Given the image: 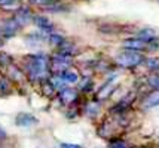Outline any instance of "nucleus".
Segmentation results:
<instances>
[{
  "instance_id": "obj_17",
  "label": "nucleus",
  "mask_w": 159,
  "mask_h": 148,
  "mask_svg": "<svg viewBox=\"0 0 159 148\" xmlns=\"http://www.w3.org/2000/svg\"><path fill=\"white\" fill-rule=\"evenodd\" d=\"M62 74V77L67 80V83H77L79 82V76H77V73L76 71H64V73H61Z\"/></svg>"
},
{
  "instance_id": "obj_25",
  "label": "nucleus",
  "mask_w": 159,
  "mask_h": 148,
  "mask_svg": "<svg viewBox=\"0 0 159 148\" xmlns=\"http://www.w3.org/2000/svg\"><path fill=\"white\" fill-rule=\"evenodd\" d=\"M5 136H6V133H5V130H3V129H0V139H3Z\"/></svg>"
},
{
  "instance_id": "obj_8",
  "label": "nucleus",
  "mask_w": 159,
  "mask_h": 148,
  "mask_svg": "<svg viewBox=\"0 0 159 148\" xmlns=\"http://www.w3.org/2000/svg\"><path fill=\"white\" fill-rule=\"evenodd\" d=\"M143 107L146 110L159 107V91H152L149 95H146V98L143 99Z\"/></svg>"
},
{
  "instance_id": "obj_28",
  "label": "nucleus",
  "mask_w": 159,
  "mask_h": 148,
  "mask_svg": "<svg viewBox=\"0 0 159 148\" xmlns=\"http://www.w3.org/2000/svg\"><path fill=\"white\" fill-rule=\"evenodd\" d=\"M0 148H2V147H0Z\"/></svg>"
},
{
  "instance_id": "obj_9",
  "label": "nucleus",
  "mask_w": 159,
  "mask_h": 148,
  "mask_svg": "<svg viewBox=\"0 0 159 148\" xmlns=\"http://www.w3.org/2000/svg\"><path fill=\"white\" fill-rule=\"evenodd\" d=\"M60 99H61L64 104H71L77 99V93L75 89H70V87H64L60 91Z\"/></svg>"
},
{
  "instance_id": "obj_27",
  "label": "nucleus",
  "mask_w": 159,
  "mask_h": 148,
  "mask_svg": "<svg viewBox=\"0 0 159 148\" xmlns=\"http://www.w3.org/2000/svg\"><path fill=\"white\" fill-rule=\"evenodd\" d=\"M3 44H5V42H3V40H2V39H0V49H2V48H3Z\"/></svg>"
},
{
  "instance_id": "obj_4",
  "label": "nucleus",
  "mask_w": 159,
  "mask_h": 148,
  "mask_svg": "<svg viewBox=\"0 0 159 148\" xmlns=\"http://www.w3.org/2000/svg\"><path fill=\"white\" fill-rule=\"evenodd\" d=\"M122 46H124V49L126 50H135V52H143V50H147V43L144 40H141L139 39L137 36H134V37H126L124 42H122Z\"/></svg>"
},
{
  "instance_id": "obj_20",
  "label": "nucleus",
  "mask_w": 159,
  "mask_h": 148,
  "mask_svg": "<svg viewBox=\"0 0 159 148\" xmlns=\"http://www.w3.org/2000/svg\"><path fill=\"white\" fill-rule=\"evenodd\" d=\"M98 111H100V107H98L97 102H92V104H89V105H88V108H86V113H88V116H91V117L97 116Z\"/></svg>"
},
{
  "instance_id": "obj_15",
  "label": "nucleus",
  "mask_w": 159,
  "mask_h": 148,
  "mask_svg": "<svg viewBox=\"0 0 159 148\" xmlns=\"http://www.w3.org/2000/svg\"><path fill=\"white\" fill-rule=\"evenodd\" d=\"M18 19L21 21V24L24 25L25 22L30 21V18H31V12H30V9H25V7H22V9H20L18 11V14L15 15Z\"/></svg>"
},
{
  "instance_id": "obj_1",
  "label": "nucleus",
  "mask_w": 159,
  "mask_h": 148,
  "mask_svg": "<svg viewBox=\"0 0 159 148\" xmlns=\"http://www.w3.org/2000/svg\"><path fill=\"white\" fill-rule=\"evenodd\" d=\"M49 71V61L43 55H31L25 62V73L33 80H42Z\"/></svg>"
},
{
  "instance_id": "obj_10",
  "label": "nucleus",
  "mask_w": 159,
  "mask_h": 148,
  "mask_svg": "<svg viewBox=\"0 0 159 148\" xmlns=\"http://www.w3.org/2000/svg\"><path fill=\"white\" fill-rule=\"evenodd\" d=\"M116 89V85L113 83V80H109V82H106V85L101 86V89L98 91V99H106V98H109L111 93H113V91Z\"/></svg>"
},
{
  "instance_id": "obj_22",
  "label": "nucleus",
  "mask_w": 159,
  "mask_h": 148,
  "mask_svg": "<svg viewBox=\"0 0 159 148\" xmlns=\"http://www.w3.org/2000/svg\"><path fill=\"white\" fill-rule=\"evenodd\" d=\"M11 92V86L7 85L6 80H2L0 78V93H3V95H6Z\"/></svg>"
},
{
  "instance_id": "obj_7",
  "label": "nucleus",
  "mask_w": 159,
  "mask_h": 148,
  "mask_svg": "<svg viewBox=\"0 0 159 148\" xmlns=\"http://www.w3.org/2000/svg\"><path fill=\"white\" fill-rule=\"evenodd\" d=\"M15 123L18 125V126H33L37 123V119H36L34 116H31V114L28 113H20L16 116V119H15Z\"/></svg>"
},
{
  "instance_id": "obj_24",
  "label": "nucleus",
  "mask_w": 159,
  "mask_h": 148,
  "mask_svg": "<svg viewBox=\"0 0 159 148\" xmlns=\"http://www.w3.org/2000/svg\"><path fill=\"white\" fill-rule=\"evenodd\" d=\"M33 2L37 5H54V3H57V0H33Z\"/></svg>"
},
{
  "instance_id": "obj_14",
  "label": "nucleus",
  "mask_w": 159,
  "mask_h": 148,
  "mask_svg": "<svg viewBox=\"0 0 159 148\" xmlns=\"http://www.w3.org/2000/svg\"><path fill=\"white\" fill-rule=\"evenodd\" d=\"M58 48H60V52H61V53H64V55H69V57H71L73 53H76V52H77L76 46H75L73 43L66 42V40H64V42H62Z\"/></svg>"
},
{
  "instance_id": "obj_26",
  "label": "nucleus",
  "mask_w": 159,
  "mask_h": 148,
  "mask_svg": "<svg viewBox=\"0 0 159 148\" xmlns=\"http://www.w3.org/2000/svg\"><path fill=\"white\" fill-rule=\"evenodd\" d=\"M9 2H12V0H0V5H5V3H9Z\"/></svg>"
},
{
  "instance_id": "obj_18",
  "label": "nucleus",
  "mask_w": 159,
  "mask_h": 148,
  "mask_svg": "<svg viewBox=\"0 0 159 148\" xmlns=\"http://www.w3.org/2000/svg\"><path fill=\"white\" fill-rule=\"evenodd\" d=\"M92 78L91 77H86V78H83L82 82H80V91H83V92H89L91 89H92Z\"/></svg>"
},
{
  "instance_id": "obj_2",
  "label": "nucleus",
  "mask_w": 159,
  "mask_h": 148,
  "mask_svg": "<svg viewBox=\"0 0 159 148\" xmlns=\"http://www.w3.org/2000/svg\"><path fill=\"white\" fill-rule=\"evenodd\" d=\"M144 61L146 58L141 52L126 50V49H124L115 58V62L118 64L119 67H124V68H135V67H139L141 64H144Z\"/></svg>"
},
{
  "instance_id": "obj_5",
  "label": "nucleus",
  "mask_w": 159,
  "mask_h": 148,
  "mask_svg": "<svg viewBox=\"0 0 159 148\" xmlns=\"http://www.w3.org/2000/svg\"><path fill=\"white\" fill-rule=\"evenodd\" d=\"M21 27H22L21 21L16 16H14V18L5 21L3 27H2V34L5 36V37H11V36H14L18 30H21Z\"/></svg>"
},
{
  "instance_id": "obj_13",
  "label": "nucleus",
  "mask_w": 159,
  "mask_h": 148,
  "mask_svg": "<svg viewBox=\"0 0 159 148\" xmlns=\"http://www.w3.org/2000/svg\"><path fill=\"white\" fill-rule=\"evenodd\" d=\"M49 82H51V85L54 86V87L60 89V91H61V89H64V87H66V85H67V80L62 77L61 73H60V74H54V76L51 77V80H49Z\"/></svg>"
},
{
  "instance_id": "obj_3",
  "label": "nucleus",
  "mask_w": 159,
  "mask_h": 148,
  "mask_svg": "<svg viewBox=\"0 0 159 148\" xmlns=\"http://www.w3.org/2000/svg\"><path fill=\"white\" fill-rule=\"evenodd\" d=\"M70 65H71V57L64 55L61 52L54 55L52 59H51V71H52L54 74H60V73L67 71Z\"/></svg>"
},
{
  "instance_id": "obj_23",
  "label": "nucleus",
  "mask_w": 159,
  "mask_h": 148,
  "mask_svg": "<svg viewBox=\"0 0 159 148\" xmlns=\"http://www.w3.org/2000/svg\"><path fill=\"white\" fill-rule=\"evenodd\" d=\"M60 148H82L77 144H69V142H61L60 144Z\"/></svg>"
},
{
  "instance_id": "obj_19",
  "label": "nucleus",
  "mask_w": 159,
  "mask_h": 148,
  "mask_svg": "<svg viewBox=\"0 0 159 148\" xmlns=\"http://www.w3.org/2000/svg\"><path fill=\"white\" fill-rule=\"evenodd\" d=\"M109 148H129V145H128V142L124 141V139H113V141L110 142Z\"/></svg>"
},
{
  "instance_id": "obj_12",
  "label": "nucleus",
  "mask_w": 159,
  "mask_h": 148,
  "mask_svg": "<svg viewBox=\"0 0 159 148\" xmlns=\"http://www.w3.org/2000/svg\"><path fill=\"white\" fill-rule=\"evenodd\" d=\"M146 83L147 86L153 89V91H159V73L158 71H153L150 73L147 77H146Z\"/></svg>"
},
{
  "instance_id": "obj_11",
  "label": "nucleus",
  "mask_w": 159,
  "mask_h": 148,
  "mask_svg": "<svg viewBox=\"0 0 159 148\" xmlns=\"http://www.w3.org/2000/svg\"><path fill=\"white\" fill-rule=\"evenodd\" d=\"M34 24L40 30H43V31H51V33H52V30H54V24L49 21L46 16H36Z\"/></svg>"
},
{
  "instance_id": "obj_6",
  "label": "nucleus",
  "mask_w": 159,
  "mask_h": 148,
  "mask_svg": "<svg viewBox=\"0 0 159 148\" xmlns=\"http://www.w3.org/2000/svg\"><path fill=\"white\" fill-rule=\"evenodd\" d=\"M135 36H137L139 39H141V40H144L147 44L159 39L158 31H156L155 28H152V27H144V28H140L139 31H137V34H135Z\"/></svg>"
},
{
  "instance_id": "obj_16",
  "label": "nucleus",
  "mask_w": 159,
  "mask_h": 148,
  "mask_svg": "<svg viewBox=\"0 0 159 148\" xmlns=\"http://www.w3.org/2000/svg\"><path fill=\"white\" fill-rule=\"evenodd\" d=\"M144 64L150 71H159V58H155V57L146 58Z\"/></svg>"
},
{
  "instance_id": "obj_21",
  "label": "nucleus",
  "mask_w": 159,
  "mask_h": 148,
  "mask_svg": "<svg viewBox=\"0 0 159 148\" xmlns=\"http://www.w3.org/2000/svg\"><path fill=\"white\" fill-rule=\"evenodd\" d=\"M64 40H66V39H64L62 36H60V34H51L49 36V42L52 43V44H55V46H60Z\"/></svg>"
}]
</instances>
